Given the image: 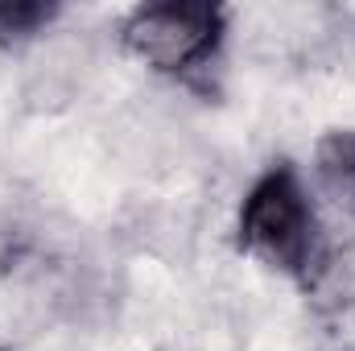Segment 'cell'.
Returning <instances> with one entry per match:
<instances>
[{
    "mask_svg": "<svg viewBox=\"0 0 355 351\" xmlns=\"http://www.w3.org/2000/svg\"><path fill=\"white\" fill-rule=\"evenodd\" d=\"M318 174L339 198L355 207V132H331L318 145Z\"/></svg>",
    "mask_w": 355,
    "mask_h": 351,
    "instance_id": "obj_3",
    "label": "cell"
},
{
    "mask_svg": "<svg viewBox=\"0 0 355 351\" xmlns=\"http://www.w3.org/2000/svg\"><path fill=\"white\" fill-rule=\"evenodd\" d=\"M236 240L261 264L293 281H310L318 264V215L289 162L268 166L252 182V190L240 203Z\"/></svg>",
    "mask_w": 355,
    "mask_h": 351,
    "instance_id": "obj_1",
    "label": "cell"
},
{
    "mask_svg": "<svg viewBox=\"0 0 355 351\" xmlns=\"http://www.w3.org/2000/svg\"><path fill=\"white\" fill-rule=\"evenodd\" d=\"M227 33V8L207 0H162L128 12L120 37L124 46L162 75H198L219 58Z\"/></svg>",
    "mask_w": 355,
    "mask_h": 351,
    "instance_id": "obj_2",
    "label": "cell"
},
{
    "mask_svg": "<svg viewBox=\"0 0 355 351\" xmlns=\"http://www.w3.org/2000/svg\"><path fill=\"white\" fill-rule=\"evenodd\" d=\"M58 17V4L46 0H0V42H25Z\"/></svg>",
    "mask_w": 355,
    "mask_h": 351,
    "instance_id": "obj_4",
    "label": "cell"
}]
</instances>
